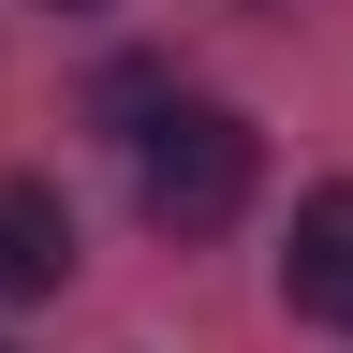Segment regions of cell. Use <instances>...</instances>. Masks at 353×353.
<instances>
[{
	"mask_svg": "<svg viewBox=\"0 0 353 353\" xmlns=\"http://www.w3.org/2000/svg\"><path fill=\"white\" fill-rule=\"evenodd\" d=\"M280 309H294V324H353V176L294 206V250H280Z\"/></svg>",
	"mask_w": 353,
	"mask_h": 353,
	"instance_id": "obj_2",
	"label": "cell"
},
{
	"mask_svg": "<svg viewBox=\"0 0 353 353\" xmlns=\"http://www.w3.org/2000/svg\"><path fill=\"white\" fill-rule=\"evenodd\" d=\"M59 280H74V206L44 192V176H0V309L59 294Z\"/></svg>",
	"mask_w": 353,
	"mask_h": 353,
	"instance_id": "obj_3",
	"label": "cell"
},
{
	"mask_svg": "<svg viewBox=\"0 0 353 353\" xmlns=\"http://www.w3.org/2000/svg\"><path fill=\"white\" fill-rule=\"evenodd\" d=\"M59 15H88V0H59Z\"/></svg>",
	"mask_w": 353,
	"mask_h": 353,
	"instance_id": "obj_4",
	"label": "cell"
},
{
	"mask_svg": "<svg viewBox=\"0 0 353 353\" xmlns=\"http://www.w3.org/2000/svg\"><path fill=\"white\" fill-rule=\"evenodd\" d=\"M0 353H15V339H0Z\"/></svg>",
	"mask_w": 353,
	"mask_h": 353,
	"instance_id": "obj_5",
	"label": "cell"
},
{
	"mask_svg": "<svg viewBox=\"0 0 353 353\" xmlns=\"http://www.w3.org/2000/svg\"><path fill=\"white\" fill-rule=\"evenodd\" d=\"M250 176H265V132L236 103H162L132 132V206H148L162 236H236Z\"/></svg>",
	"mask_w": 353,
	"mask_h": 353,
	"instance_id": "obj_1",
	"label": "cell"
}]
</instances>
